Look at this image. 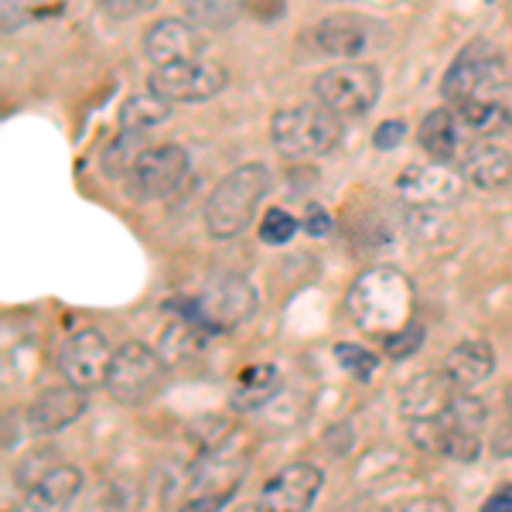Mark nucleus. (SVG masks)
Instances as JSON below:
<instances>
[{"mask_svg":"<svg viewBox=\"0 0 512 512\" xmlns=\"http://www.w3.org/2000/svg\"><path fill=\"white\" fill-rule=\"evenodd\" d=\"M270 192V171L263 164H239L205 198V233L212 239H233L253 222L256 209Z\"/></svg>","mask_w":512,"mask_h":512,"instance_id":"2","label":"nucleus"},{"mask_svg":"<svg viewBox=\"0 0 512 512\" xmlns=\"http://www.w3.org/2000/svg\"><path fill=\"white\" fill-rule=\"evenodd\" d=\"M403 137H407V123H403V120H386V123H379V127H376L373 147H376V151H390V147L400 144Z\"/></svg>","mask_w":512,"mask_h":512,"instance_id":"32","label":"nucleus"},{"mask_svg":"<svg viewBox=\"0 0 512 512\" xmlns=\"http://www.w3.org/2000/svg\"><path fill=\"white\" fill-rule=\"evenodd\" d=\"M345 315L362 335L376 342H390L403 328L414 325L417 315V291L414 280L396 267H369L352 280L345 294Z\"/></svg>","mask_w":512,"mask_h":512,"instance_id":"1","label":"nucleus"},{"mask_svg":"<svg viewBox=\"0 0 512 512\" xmlns=\"http://www.w3.org/2000/svg\"><path fill=\"white\" fill-rule=\"evenodd\" d=\"M188 178V154L178 144H158L147 147L130 168V175L123 178L130 188V195L140 202H161V198L175 195Z\"/></svg>","mask_w":512,"mask_h":512,"instance_id":"10","label":"nucleus"},{"mask_svg":"<svg viewBox=\"0 0 512 512\" xmlns=\"http://www.w3.org/2000/svg\"><path fill=\"white\" fill-rule=\"evenodd\" d=\"M239 7L256 21H277L284 14V0H243Z\"/></svg>","mask_w":512,"mask_h":512,"instance_id":"33","label":"nucleus"},{"mask_svg":"<svg viewBox=\"0 0 512 512\" xmlns=\"http://www.w3.org/2000/svg\"><path fill=\"white\" fill-rule=\"evenodd\" d=\"M304 229H308L311 236H325L328 229H332V222H328V216L321 209H311L308 219H304Z\"/></svg>","mask_w":512,"mask_h":512,"instance_id":"35","label":"nucleus"},{"mask_svg":"<svg viewBox=\"0 0 512 512\" xmlns=\"http://www.w3.org/2000/svg\"><path fill=\"white\" fill-rule=\"evenodd\" d=\"M454 386L448 383L444 373H427L417 376L407 390L400 393V414L407 420H427V417H441L454 400Z\"/></svg>","mask_w":512,"mask_h":512,"instance_id":"20","label":"nucleus"},{"mask_svg":"<svg viewBox=\"0 0 512 512\" xmlns=\"http://www.w3.org/2000/svg\"><path fill=\"white\" fill-rule=\"evenodd\" d=\"M147 134L151 130H130L120 127V134L110 140V147L103 151V171L113 178H127L130 168L137 164L140 154L147 151Z\"/></svg>","mask_w":512,"mask_h":512,"instance_id":"26","label":"nucleus"},{"mask_svg":"<svg viewBox=\"0 0 512 512\" xmlns=\"http://www.w3.org/2000/svg\"><path fill=\"white\" fill-rule=\"evenodd\" d=\"M82 492V472L76 465H52L28 489V509H65Z\"/></svg>","mask_w":512,"mask_h":512,"instance_id":"21","label":"nucleus"},{"mask_svg":"<svg viewBox=\"0 0 512 512\" xmlns=\"http://www.w3.org/2000/svg\"><path fill=\"white\" fill-rule=\"evenodd\" d=\"M335 359L342 362L345 373H352L355 379H362V383H369L373 373L379 369L376 352H369L366 345H355V342H338L335 345Z\"/></svg>","mask_w":512,"mask_h":512,"instance_id":"28","label":"nucleus"},{"mask_svg":"<svg viewBox=\"0 0 512 512\" xmlns=\"http://www.w3.org/2000/svg\"><path fill=\"white\" fill-rule=\"evenodd\" d=\"M441 373L448 376V383L454 390H475L478 383H485L495 373V352L489 342L482 338H468V342L454 345V349L444 355Z\"/></svg>","mask_w":512,"mask_h":512,"instance_id":"19","label":"nucleus"},{"mask_svg":"<svg viewBox=\"0 0 512 512\" xmlns=\"http://www.w3.org/2000/svg\"><path fill=\"white\" fill-rule=\"evenodd\" d=\"M454 164H458L461 178L472 188H482V192L506 188L512 181V154L506 147L492 144V140H472Z\"/></svg>","mask_w":512,"mask_h":512,"instance_id":"18","label":"nucleus"},{"mask_svg":"<svg viewBox=\"0 0 512 512\" xmlns=\"http://www.w3.org/2000/svg\"><path fill=\"white\" fill-rule=\"evenodd\" d=\"M465 185L468 181L461 178V171L444 161L410 164L396 178V195L403 209H451L465 195Z\"/></svg>","mask_w":512,"mask_h":512,"instance_id":"11","label":"nucleus"},{"mask_svg":"<svg viewBox=\"0 0 512 512\" xmlns=\"http://www.w3.org/2000/svg\"><path fill=\"white\" fill-rule=\"evenodd\" d=\"M321 475L318 465L311 461H294V465L280 468V472L263 485L260 492V502L263 509H274V512H301V509H311L321 492Z\"/></svg>","mask_w":512,"mask_h":512,"instance_id":"15","label":"nucleus"},{"mask_svg":"<svg viewBox=\"0 0 512 512\" xmlns=\"http://www.w3.org/2000/svg\"><path fill=\"white\" fill-rule=\"evenodd\" d=\"M280 390V373L277 366H250L243 369V376H239V386L233 390V410H256L263 407V403L270 400Z\"/></svg>","mask_w":512,"mask_h":512,"instance_id":"24","label":"nucleus"},{"mask_svg":"<svg viewBox=\"0 0 512 512\" xmlns=\"http://www.w3.org/2000/svg\"><path fill=\"white\" fill-rule=\"evenodd\" d=\"M325 444H328V451H332V458H342V454L352 448V431L345 424H338V427L328 431Z\"/></svg>","mask_w":512,"mask_h":512,"instance_id":"34","label":"nucleus"},{"mask_svg":"<svg viewBox=\"0 0 512 512\" xmlns=\"http://www.w3.org/2000/svg\"><path fill=\"white\" fill-rule=\"evenodd\" d=\"M379 69L376 65H362V62H342L325 69L315 79V96L318 103H325L328 110L338 113L342 120L352 117H366L379 99Z\"/></svg>","mask_w":512,"mask_h":512,"instance_id":"7","label":"nucleus"},{"mask_svg":"<svg viewBox=\"0 0 512 512\" xmlns=\"http://www.w3.org/2000/svg\"><path fill=\"white\" fill-rule=\"evenodd\" d=\"M86 414V390L76 383H65V386H52V390L38 393L31 400L28 414V431L31 434H55L62 427L76 424V420Z\"/></svg>","mask_w":512,"mask_h":512,"instance_id":"16","label":"nucleus"},{"mask_svg":"<svg viewBox=\"0 0 512 512\" xmlns=\"http://www.w3.org/2000/svg\"><path fill=\"white\" fill-rule=\"evenodd\" d=\"M226 86L229 72L219 62L202 59V55L171 65H154V72L147 76V89H154L171 103H205V99L219 96Z\"/></svg>","mask_w":512,"mask_h":512,"instance_id":"9","label":"nucleus"},{"mask_svg":"<svg viewBox=\"0 0 512 512\" xmlns=\"http://www.w3.org/2000/svg\"><path fill=\"white\" fill-rule=\"evenodd\" d=\"M256 304H260V297H256L250 280L239 274H222L188 304V318L202 328H212V332H229L253 315Z\"/></svg>","mask_w":512,"mask_h":512,"instance_id":"8","label":"nucleus"},{"mask_svg":"<svg viewBox=\"0 0 512 512\" xmlns=\"http://www.w3.org/2000/svg\"><path fill=\"white\" fill-rule=\"evenodd\" d=\"M509 420H512V386H509Z\"/></svg>","mask_w":512,"mask_h":512,"instance_id":"37","label":"nucleus"},{"mask_svg":"<svg viewBox=\"0 0 512 512\" xmlns=\"http://www.w3.org/2000/svg\"><path fill=\"white\" fill-rule=\"evenodd\" d=\"M420 342H424V328H420V321H414V325L403 328L400 335H393L390 342H383V345L393 359H407V355H414L420 349Z\"/></svg>","mask_w":512,"mask_h":512,"instance_id":"31","label":"nucleus"},{"mask_svg":"<svg viewBox=\"0 0 512 512\" xmlns=\"http://www.w3.org/2000/svg\"><path fill=\"white\" fill-rule=\"evenodd\" d=\"M297 222L291 212H284V209H267V216L260 219V239L267 246H284V243H291L294 233H297Z\"/></svg>","mask_w":512,"mask_h":512,"instance_id":"29","label":"nucleus"},{"mask_svg":"<svg viewBox=\"0 0 512 512\" xmlns=\"http://www.w3.org/2000/svg\"><path fill=\"white\" fill-rule=\"evenodd\" d=\"M113 352L117 349H110V342H106V335L99 328H79L76 335L65 338L59 352V373L65 376V383L96 390V386H106Z\"/></svg>","mask_w":512,"mask_h":512,"instance_id":"13","label":"nucleus"},{"mask_svg":"<svg viewBox=\"0 0 512 512\" xmlns=\"http://www.w3.org/2000/svg\"><path fill=\"white\" fill-rule=\"evenodd\" d=\"M164 383H168V366L144 342H123L113 352L110 373H106V393L123 407L154 400L164 390Z\"/></svg>","mask_w":512,"mask_h":512,"instance_id":"6","label":"nucleus"},{"mask_svg":"<svg viewBox=\"0 0 512 512\" xmlns=\"http://www.w3.org/2000/svg\"><path fill=\"white\" fill-rule=\"evenodd\" d=\"M246 454L229 451H202V458L185 472V485L178 492L181 509H219L239 492L246 475Z\"/></svg>","mask_w":512,"mask_h":512,"instance_id":"5","label":"nucleus"},{"mask_svg":"<svg viewBox=\"0 0 512 512\" xmlns=\"http://www.w3.org/2000/svg\"><path fill=\"white\" fill-rule=\"evenodd\" d=\"M410 441L427 454H441L451 461H475L482 454V437L472 427L458 424L448 410L441 417L410 420Z\"/></svg>","mask_w":512,"mask_h":512,"instance_id":"14","label":"nucleus"},{"mask_svg":"<svg viewBox=\"0 0 512 512\" xmlns=\"http://www.w3.org/2000/svg\"><path fill=\"white\" fill-rule=\"evenodd\" d=\"M315 45L332 59H359L390 45V31L366 14H332L315 28Z\"/></svg>","mask_w":512,"mask_h":512,"instance_id":"12","label":"nucleus"},{"mask_svg":"<svg viewBox=\"0 0 512 512\" xmlns=\"http://www.w3.org/2000/svg\"><path fill=\"white\" fill-rule=\"evenodd\" d=\"M171 99L158 96L154 89L147 93H137V96H127V103L120 106V127H130V130H154L158 123H164L171 117Z\"/></svg>","mask_w":512,"mask_h":512,"instance_id":"25","label":"nucleus"},{"mask_svg":"<svg viewBox=\"0 0 512 512\" xmlns=\"http://www.w3.org/2000/svg\"><path fill=\"white\" fill-rule=\"evenodd\" d=\"M506 86V59L485 38H475L454 55L441 79V93L451 103H468V99H499Z\"/></svg>","mask_w":512,"mask_h":512,"instance_id":"4","label":"nucleus"},{"mask_svg":"<svg viewBox=\"0 0 512 512\" xmlns=\"http://www.w3.org/2000/svg\"><path fill=\"white\" fill-rule=\"evenodd\" d=\"M454 117L465 137L472 140H489L502 130L512 127V113L499 99H468V103H454Z\"/></svg>","mask_w":512,"mask_h":512,"instance_id":"23","label":"nucleus"},{"mask_svg":"<svg viewBox=\"0 0 512 512\" xmlns=\"http://www.w3.org/2000/svg\"><path fill=\"white\" fill-rule=\"evenodd\" d=\"M270 137L284 158H325L342 140V117L325 103H301L274 113Z\"/></svg>","mask_w":512,"mask_h":512,"instance_id":"3","label":"nucleus"},{"mask_svg":"<svg viewBox=\"0 0 512 512\" xmlns=\"http://www.w3.org/2000/svg\"><path fill=\"white\" fill-rule=\"evenodd\" d=\"M499 509H512V485L502 492H495L489 502H485V512H499Z\"/></svg>","mask_w":512,"mask_h":512,"instance_id":"36","label":"nucleus"},{"mask_svg":"<svg viewBox=\"0 0 512 512\" xmlns=\"http://www.w3.org/2000/svg\"><path fill=\"white\" fill-rule=\"evenodd\" d=\"M458 117H454V110H448V106H437V110H431L424 117V123H420L417 130V140L420 147H424V154L431 161H444V164H454L458 161Z\"/></svg>","mask_w":512,"mask_h":512,"instance_id":"22","label":"nucleus"},{"mask_svg":"<svg viewBox=\"0 0 512 512\" xmlns=\"http://www.w3.org/2000/svg\"><path fill=\"white\" fill-rule=\"evenodd\" d=\"M202 48V28L185 18H164L144 35V59L151 65L198 59Z\"/></svg>","mask_w":512,"mask_h":512,"instance_id":"17","label":"nucleus"},{"mask_svg":"<svg viewBox=\"0 0 512 512\" xmlns=\"http://www.w3.org/2000/svg\"><path fill=\"white\" fill-rule=\"evenodd\" d=\"M161 0H96V7L106 14V18H117V21H127V18H140V14H151Z\"/></svg>","mask_w":512,"mask_h":512,"instance_id":"30","label":"nucleus"},{"mask_svg":"<svg viewBox=\"0 0 512 512\" xmlns=\"http://www.w3.org/2000/svg\"><path fill=\"white\" fill-rule=\"evenodd\" d=\"M181 7H185L188 21L198 24V28H209V31L233 28L239 11H243L236 0H181Z\"/></svg>","mask_w":512,"mask_h":512,"instance_id":"27","label":"nucleus"}]
</instances>
